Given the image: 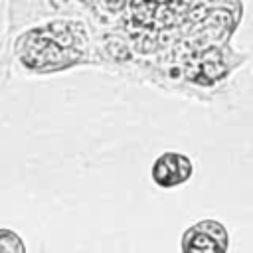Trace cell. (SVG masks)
Here are the masks:
<instances>
[{"mask_svg": "<svg viewBox=\"0 0 253 253\" xmlns=\"http://www.w3.org/2000/svg\"><path fill=\"white\" fill-rule=\"evenodd\" d=\"M182 253H227L229 231L217 219H200L182 233Z\"/></svg>", "mask_w": 253, "mask_h": 253, "instance_id": "1", "label": "cell"}, {"mask_svg": "<svg viewBox=\"0 0 253 253\" xmlns=\"http://www.w3.org/2000/svg\"><path fill=\"white\" fill-rule=\"evenodd\" d=\"M192 160L182 152H164L152 164V180L160 188H174L192 178Z\"/></svg>", "mask_w": 253, "mask_h": 253, "instance_id": "2", "label": "cell"}, {"mask_svg": "<svg viewBox=\"0 0 253 253\" xmlns=\"http://www.w3.org/2000/svg\"><path fill=\"white\" fill-rule=\"evenodd\" d=\"M0 253H26V245L16 231L0 227Z\"/></svg>", "mask_w": 253, "mask_h": 253, "instance_id": "3", "label": "cell"}]
</instances>
